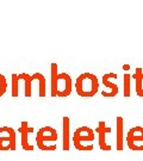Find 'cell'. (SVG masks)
Masks as SVG:
<instances>
[{
	"label": "cell",
	"instance_id": "cell-1",
	"mask_svg": "<svg viewBox=\"0 0 143 161\" xmlns=\"http://www.w3.org/2000/svg\"><path fill=\"white\" fill-rule=\"evenodd\" d=\"M75 91L82 98L94 97L99 91V80L97 75L92 73L80 74L75 81Z\"/></svg>",
	"mask_w": 143,
	"mask_h": 161
},
{
	"label": "cell",
	"instance_id": "cell-2",
	"mask_svg": "<svg viewBox=\"0 0 143 161\" xmlns=\"http://www.w3.org/2000/svg\"><path fill=\"white\" fill-rule=\"evenodd\" d=\"M95 139L94 130L91 129L89 127H80L78 129H75V131L73 133V137H72V141L74 147L76 148V150H80V152H91L93 150V143Z\"/></svg>",
	"mask_w": 143,
	"mask_h": 161
},
{
	"label": "cell",
	"instance_id": "cell-3",
	"mask_svg": "<svg viewBox=\"0 0 143 161\" xmlns=\"http://www.w3.org/2000/svg\"><path fill=\"white\" fill-rule=\"evenodd\" d=\"M57 139L59 134L56 131V129L53 127H43L41 128L37 135H36V144L41 150L44 152H53L57 149Z\"/></svg>",
	"mask_w": 143,
	"mask_h": 161
},
{
	"label": "cell",
	"instance_id": "cell-4",
	"mask_svg": "<svg viewBox=\"0 0 143 161\" xmlns=\"http://www.w3.org/2000/svg\"><path fill=\"white\" fill-rule=\"evenodd\" d=\"M126 144L130 150L132 152H143V127L130 128L126 137H125Z\"/></svg>",
	"mask_w": 143,
	"mask_h": 161
},
{
	"label": "cell",
	"instance_id": "cell-5",
	"mask_svg": "<svg viewBox=\"0 0 143 161\" xmlns=\"http://www.w3.org/2000/svg\"><path fill=\"white\" fill-rule=\"evenodd\" d=\"M6 133V136H0V150H16L17 148V135L13 128L11 127H0V134Z\"/></svg>",
	"mask_w": 143,
	"mask_h": 161
},
{
	"label": "cell",
	"instance_id": "cell-6",
	"mask_svg": "<svg viewBox=\"0 0 143 161\" xmlns=\"http://www.w3.org/2000/svg\"><path fill=\"white\" fill-rule=\"evenodd\" d=\"M118 78V75L116 73H107L104 74L102 78V85L105 86V88L102 91V97H106V98H112V97H116L118 92H119V87L118 85L113 82L115 79Z\"/></svg>",
	"mask_w": 143,
	"mask_h": 161
},
{
	"label": "cell",
	"instance_id": "cell-7",
	"mask_svg": "<svg viewBox=\"0 0 143 161\" xmlns=\"http://www.w3.org/2000/svg\"><path fill=\"white\" fill-rule=\"evenodd\" d=\"M73 90V81L68 73H60L57 80L56 97H68Z\"/></svg>",
	"mask_w": 143,
	"mask_h": 161
},
{
	"label": "cell",
	"instance_id": "cell-8",
	"mask_svg": "<svg viewBox=\"0 0 143 161\" xmlns=\"http://www.w3.org/2000/svg\"><path fill=\"white\" fill-rule=\"evenodd\" d=\"M95 131H97V134H98L99 148H100L102 150H104V152H110V150H112L111 144H109V143H107V140H106V136L112 133V128L107 127L104 121H100L98 123V127L95 128Z\"/></svg>",
	"mask_w": 143,
	"mask_h": 161
},
{
	"label": "cell",
	"instance_id": "cell-9",
	"mask_svg": "<svg viewBox=\"0 0 143 161\" xmlns=\"http://www.w3.org/2000/svg\"><path fill=\"white\" fill-rule=\"evenodd\" d=\"M18 131L21 133V148L24 150H29L32 152L34 150V146L29 142V135L31 133H34L35 129L32 127H29L26 121H23L21 124V127L18 129Z\"/></svg>",
	"mask_w": 143,
	"mask_h": 161
},
{
	"label": "cell",
	"instance_id": "cell-10",
	"mask_svg": "<svg viewBox=\"0 0 143 161\" xmlns=\"http://www.w3.org/2000/svg\"><path fill=\"white\" fill-rule=\"evenodd\" d=\"M70 120L64 116L62 118V149L68 152L70 148Z\"/></svg>",
	"mask_w": 143,
	"mask_h": 161
},
{
	"label": "cell",
	"instance_id": "cell-11",
	"mask_svg": "<svg viewBox=\"0 0 143 161\" xmlns=\"http://www.w3.org/2000/svg\"><path fill=\"white\" fill-rule=\"evenodd\" d=\"M116 149L118 152L124 148V118L118 116L116 118Z\"/></svg>",
	"mask_w": 143,
	"mask_h": 161
},
{
	"label": "cell",
	"instance_id": "cell-12",
	"mask_svg": "<svg viewBox=\"0 0 143 161\" xmlns=\"http://www.w3.org/2000/svg\"><path fill=\"white\" fill-rule=\"evenodd\" d=\"M18 79L24 82V95L31 97L32 95V82L36 80V73L31 74V75L27 73L18 74Z\"/></svg>",
	"mask_w": 143,
	"mask_h": 161
},
{
	"label": "cell",
	"instance_id": "cell-13",
	"mask_svg": "<svg viewBox=\"0 0 143 161\" xmlns=\"http://www.w3.org/2000/svg\"><path fill=\"white\" fill-rule=\"evenodd\" d=\"M132 80L135 81V91L138 97H143V69L141 67H137L135 69V73L131 74Z\"/></svg>",
	"mask_w": 143,
	"mask_h": 161
},
{
	"label": "cell",
	"instance_id": "cell-14",
	"mask_svg": "<svg viewBox=\"0 0 143 161\" xmlns=\"http://www.w3.org/2000/svg\"><path fill=\"white\" fill-rule=\"evenodd\" d=\"M50 94L51 97H56V90H57V80H59V66L57 63L53 62L50 65Z\"/></svg>",
	"mask_w": 143,
	"mask_h": 161
},
{
	"label": "cell",
	"instance_id": "cell-15",
	"mask_svg": "<svg viewBox=\"0 0 143 161\" xmlns=\"http://www.w3.org/2000/svg\"><path fill=\"white\" fill-rule=\"evenodd\" d=\"M131 80H132L131 74H124V76H123V95L125 98L131 95Z\"/></svg>",
	"mask_w": 143,
	"mask_h": 161
},
{
	"label": "cell",
	"instance_id": "cell-16",
	"mask_svg": "<svg viewBox=\"0 0 143 161\" xmlns=\"http://www.w3.org/2000/svg\"><path fill=\"white\" fill-rule=\"evenodd\" d=\"M19 79L18 74L13 73L11 75V94L12 97H18L19 95Z\"/></svg>",
	"mask_w": 143,
	"mask_h": 161
},
{
	"label": "cell",
	"instance_id": "cell-17",
	"mask_svg": "<svg viewBox=\"0 0 143 161\" xmlns=\"http://www.w3.org/2000/svg\"><path fill=\"white\" fill-rule=\"evenodd\" d=\"M36 74H37L36 81L38 82V95L40 97H45V94H47V91H45V78L41 73H36Z\"/></svg>",
	"mask_w": 143,
	"mask_h": 161
},
{
	"label": "cell",
	"instance_id": "cell-18",
	"mask_svg": "<svg viewBox=\"0 0 143 161\" xmlns=\"http://www.w3.org/2000/svg\"><path fill=\"white\" fill-rule=\"evenodd\" d=\"M7 90V80L4 74H0V97H2Z\"/></svg>",
	"mask_w": 143,
	"mask_h": 161
},
{
	"label": "cell",
	"instance_id": "cell-19",
	"mask_svg": "<svg viewBox=\"0 0 143 161\" xmlns=\"http://www.w3.org/2000/svg\"><path fill=\"white\" fill-rule=\"evenodd\" d=\"M122 69H123V71H126V72H128V71H130V69H131V66H130V65H128V63H124V65L122 66Z\"/></svg>",
	"mask_w": 143,
	"mask_h": 161
}]
</instances>
